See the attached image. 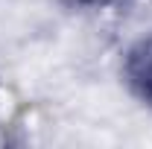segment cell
<instances>
[{"label": "cell", "instance_id": "cell-2", "mask_svg": "<svg viewBox=\"0 0 152 149\" xmlns=\"http://www.w3.org/2000/svg\"><path fill=\"white\" fill-rule=\"evenodd\" d=\"M76 6H96V3H108V0H70Z\"/></svg>", "mask_w": 152, "mask_h": 149}, {"label": "cell", "instance_id": "cell-1", "mask_svg": "<svg viewBox=\"0 0 152 149\" xmlns=\"http://www.w3.org/2000/svg\"><path fill=\"white\" fill-rule=\"evenodd\" d=\"M123 82L129 91L152 108V35L134 41L123 56Z\"/></svg>", "mask_w": 152, "mask_h": 149}]
</instances>
